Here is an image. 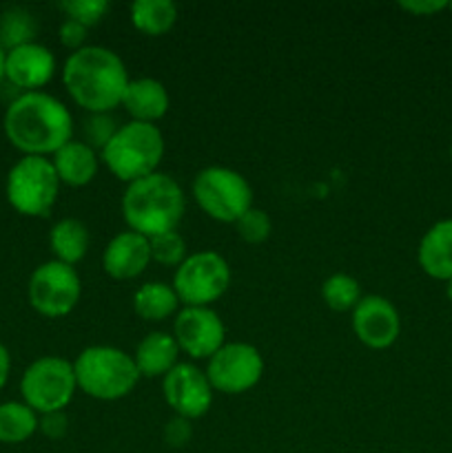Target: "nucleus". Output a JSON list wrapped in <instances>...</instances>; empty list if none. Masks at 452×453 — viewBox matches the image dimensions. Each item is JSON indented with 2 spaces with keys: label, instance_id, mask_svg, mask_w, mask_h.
I'll return each instance as SVG.
<instances>
[{
  "label": "nucleus",
  "instance_id": "f257e3e1",
  "mask_svg": "<svg viewBox=\"0 0 452 453\" xmlns=\"http://www.w3.org/2000/svg\"><path fill=\"white\" fill-rule=\"evenodd\" d=\"M7 140L25 155L47 157L74 137V118L58 97L43 91H27L4 113Z\"/></svg>",
  "mask_w": 452,
  "mask_h": 453
},
{
  "label": "nucleus",
  "instance_id": "f03ea898",
  "mask_svg": "<svg viewBox=\"0 0 452 453\" xmlns=\"http://www.w3.org/2000/svg\"><path fill=\"white\" fill-rule=\"evenodd\" d=\"M62 82L80 109L87 113H111L122 104L129 73L118 53L87 44L66 58Z\"/></svg>",
  "mask_w": 452,
  "mask_h": 453
},
{
  "label": "nucleus",
  "instance_id": "7ed1b4c3",
  "mask_svg": "<svg viewBox=\"0 0 452 453\" xmlns=\"http://www.w3.org/2000/svg\"><path fill=\"white\" fill-rule=\"evenodd\" d=\"M184 208L186 197L182 186L160 171L127 184L122 195V217L129 230L146 239L177 230Z\"/></svg>",
  "mask_w": 452,
  "mask_h": 453
},
{
  "label": "nucleus",
  "instance_id": "20e7f679",
  "mask_svg": "<svg viewBox=\"0 0 452 453\" xmlns=\"http://www.w3.org/2000/svg\"><path fill=\"white\" fill-rule=\"evenodd\" d=\"M74 372L80 392L96 401H120L129 396L140 380L131 354L113 345L84 348L74 361Z\"/></svg>",
  "mask_w": 452,
  "mask_h": 453
},
{
  "label": "nucleus",
  "instance_id": "39448f33",
  "mask_svg": "<svg viewBox=\"0 0 452 453\" xmlns=\"http://www.w3.org/2000/svg\"><path fill=\"white\" fill-rule=\"evenodd\" d=\"M100 155L111 175L131 184L151 173H158L164 157V135L155 124L131 119L127 124H120Z\"/></svg>",
  "mask_w": 452,
  "mask_h": 453
},
{
  "label": "nucleus",
  "instance_id": "423d86ee",
  "mask_svg": "<svg viewBox=\"0 0 452 453\" xmlns=\"http://www.w3.org/2000/svg\"><path fill=\"white\" fill-rule=\"evenodd\" d=\"M195 203L215 221L235 224L253 208V188L242 173L226 166H207L193 180Z\"/></svg>",
  "mask_w": 452,
  "mask_h": 453
},
{
  "label": "nucleus",
  "instance_id": "0eeeda50",
  "mask_svg": "<svg viewBox=\"0 0 452 453\" xmlns=\"http://www.w3.org/2000/svg\"><path fill=\"white\" fill-rule=\"evenodd\" d=\"M60 190L51 159L25 155L7 175V199L20 215L47 217Z\"/></svg>",
  "mask_w": 452,
  "mask_h": 453
},
{
  "label": "nucleus",
  "instance_id": "6e6552de",
  "mask_svg": "<svg viewBox=\"0 0 452 453\" xmlns=\"http://www.w3.org/2000/svg\"><path fill=\"white\" fill-rule=\"evenodd\" d=\"M25 405L35 414L65 411L78 392L74 363L60 357H43L31 363L20 380Z\"/></svg>",
  "mask_w": 452,
  "mask_h": 453
},
{
  "label": "nucleus",
  "instance_id": "1a4fd4ad",
  "mask_svg": "<svg viewBox=\"0 0 452 453\" xmlns=\"http://www.w3.org/2000/svg\"><path fill=\"white\" fill-rule=\"evenodd\" d=\"M230 286V265L220 252L199 250L186 257L175 268L173 290L182 305L211 308Z\"/></svg>",
  "mask_w": 452,
  "mask_h": 453
},
{
  "label": "nucleus",
  "instance_id": "9d476101",
  "mask_svg": "<svg viewBox=\"0 0 452 453\" xmlns=\"http://www.w3.org/2000/svg\"><path fill=\"white\" fill-rule=\"evenodd\" d=\"M82 296V281L74 265L47 261L29 279V303L38 314L58 319L69 314Z\"/></svg>",
  "mask_w": 452,
  "mask_h": 453
},
{
  "label": "nucleus",
  "instance_id": "9b49d317",
  "mask_svg": "<svg viewBox=\"0 0 452 453\" xmlns=\"http://www.w3.org/2000/svg\"><path fill=\"white\" fill-rule=\"evenodd\" d=\"M264 374V358L260 349L251 343L233 341L224 343L207 365V379L213 392L220 394H244L255 388Z\"/></svg>",
  "mask_w": 452,
  "mask_h": 453
},
{
  "label": "nucleus",
  "instance_id": "f8f14e48",
  "mask_svg": "<svg viewBox=\"0 0 452 453\" xmlns=\"http://www.w3.org/2000/svg\"><path fill=\"white\" fill-rule=\"evenodd\" d=\"M173 339L191 358H211L226 343V327L220 314L204 305H184L175 314Z\"/></svg>",
  "mask_w": 452,
  "mask_h": 453
},
{
  "label": "nucleus",
  "instance_id": "ddd939ff",
  "mask_svg": "<svg viewBox=\"0 0 452 453\" xmlns=\"http://www.w3.org/2000/svg\"><path fill=\"white\" fill-rule=\"evenodd\" d=\"M162 394L175 416L186 420L202 418L213 403V388L207 372L191 363H177L162 379Z\"/></svg>",
  "mask_w": 452,
  "mask_h": 453
},
{
  "label": "nucleus",
  "instance_id": "4468645a",
  "mask_svg": "<svg viewBox=\"0 0 452 453\" xmlns=\"http://www.w3.org/2000/svg\"><path fill=\"white\" fill-rule=\"evenodd\" d=\"M353 330L366 348L386 349L399 339L401 319L386 296L368 295L353 310Z\"/></svg>",
  "mask_w": 452,
  "mask_h": 453
},
{
  "label": "nucleus",
  "instance_id": "2eb2a0df",
  "mask_svg": "<svg viewBox=\"0 0 452 453\" xmlns=\"http://www.w3.org/2000/svg\"><path fill=\"white\" fill-rule=\"evenodd\" d=\"M56 73V58L44 44L29 42L7 51L4 78L18 88L38 91Z\"/></svg>",
  "mask_w": 452,
  "mask_h": 453
},
{
  "label": "nucleus",
  "instance_id": "dca6fc26",
  "mask_svg": "<svg viewBox=\"0 0 452 453\" xmlns=\"http://www.w3.org/2000/svg\"><path fill=\"white\" fill-rule=\"evenodd\" d=\"M151 264V243L133 230L118 233L105 248L102 268L115 281L140 277Z\"/></svg>",
  "mask_w": 452,
  "mask_h": 453
},
{
  "label": "nucleus",
  "instance_id": "f3484780",
  "mask_svg": "<svg viewBox=\"0 0 452 453\" xmlns=\"http://www.w3.org/2000/svg\"><path fill=\"white\" fill-rule=\"evenodd\" d=\"M168 91L160 80L155 78H137L129 80L122 96V106L133 122L155 124L168 113Z\"/></svg>",
  "mask_w": 452,
  "mask_h": 453
},
{
  "label": "nucleus",
  "instance_id": "a211bd4d",
  "mask_svg": "<svg viewBox=\"0 0 452 453\" xmlns=\"http://www.w3.org/2000/svg\"><path fill=\"white\" fill-rule=\"evenodd\" d=\"M51 164L60 184L80 188V186L91 184L93 177L97 175L100 157H97V150L84 144L82 140H71L53 153Z\"/></svg>",
  "mask_w": 452,
  "mask_h": 453
},
{
  "label": "nucleus",
  "instance_id": "6ab92c4d",
  "mask_svg": "<svg viewBox=\"0 0 452 453\" xmlns=\"http://www.w3.org/2000/svg\"><path fill=\"white\" fill-rule=\"evenodd\" d=\"M417 259L428 277L441 281L452 279V219L430 226L428 233L421 237Z\"/></svg>",
  "mask_w": 452,
  "mask_h": 453
},
{
  "label": "nucleus",
  "instance_id": "aec40b11",
  "mask_svg": "<svg viewBox=\"0 0 452 453\" xmlns=\"http://www.w3.org/2000/svg\"><path fill=\"white\" fill-rule=\"evenodd\" d=\"M177 357H180V348H177L173 334H168V332H149L137 343L133 361H136L140 376H146V379L162 376L164 379L177 365Z\"/></svg>",
  "mask_w": 452,
  "mask_h": 453
},
{
  "label": "nucleus",
  "instance_id": "412c9836",
  "mask_svg": "<svg viewBox=\"0 0 452 453\" xmlns=\"http://www.w3.org/2000/svg\"><path fill=\"white\" fill-rule=\"evenodd\" d=\"M49 246H51L56 261L66 265H74L84 259L89 250V228L84 221L75 217L60 219L49 233Z\"/></svg>",
  "mask_w": 452,
  "mask_h": 453
},
{
  "label": "nucleus",
  "instance_id": "4be33fe9",
  "mask_svg": "<svg viewBox=\"0 0 452 453\" xmlns=\"http://www.w3.org/2000/svg\"><path fill=\"white\" fill-rule=\"evenodd\" d=\"M177 299L173 286L162 281H149L140 286L133 295V310L144 321H164L177 312Z\"/></svg>",
  "mask_w": 452,
  "mask_h": 453
},
{
  "label": "nucleus",
  "instance_id": "5701e85b",
  "mask_svg": "<svg viewBox=\"0 0 452 453\" xmlns=\"http://www.w3.org/2000/svg\"><path fill=\"white\" fill-rule=\"evenodd\" d=\"M129 16L142 34L162 35L175 25L177 7L171 0H136L129 7Z\"/></svg>",
  "mask_w": 452,
  "mask_h": 453
},
{
  "label": "nucleus",
  "instance_id": "b1692460",
  "mask_svg": "<svg viewBox=\"0 0 452 453\" xmlns=\"http://www.w3.org/2000/svg\"><path fill=\"white\" fill-rule=\"evenodd\" d=\"M38 429V416L25 403H3L0 405V442L18 445L31 438Z\"/></svg>",
  "mask_w": 452,
  "mask_h": 453
},
{
  "label": "nucleus",
  "instance_id": "393cba45",
  "mask_svg": "<svg viewBox=\"0 0 452 453\" xmlns=\"http://www.w3.org/2000/svg\"><path fill=\"white\" fill-rule=\"evenodd\" d=\"M38 34V22L34 13L22 7H9L0 16V47H7L9 51L22 44L34 42Z\"/></svg>",
  "mask_w": 452,
  "mask_h": 453
},
{
  "label": "nucleus",
  "instance_id": "a878e982",
  "mask_svg": "<svg viewBox=\"0 0 452 453\" xmlns=\"http://www.w3.org/2000/svg\"><path fill=\"white\" fill-rule=\"evenodd\" d=\"M322 299L335 312H353L362 301V288L359 281L350 274L335 273L323 281Z\"/></svg>",
  "mask_w": 452,
  "mask_h": 453
},
{
  "label": "nucleus",
  "instance_id": "bb28decb",
  "mask_svg": "<svg viewBox=\"0 0 452 453\" xmlns=\"http://www.w3.org/2000/svg\"><path fill=\"white\" fill-rule=\"evenodd\" d=\"M151 261L164 265V268H177L186 259V242L177 230L151 237Z\"/></svg>",
  "mask_w": 452,
  "mask_h": 453
},
{
  "label": "nucleus",
  "instance_id": "cd10ccee",
  "mask_svg": "<svg viewBox=\"0 0 452 453\" xmlns=\"http://www.w3.org/2000/svg\"><path fill=\"white\" fill-rule=\"evenodd\" d=\"M118 128L120 124L113 118V113H87L82 122V142L91 146L93 150L102 153V149L109 144Z\"/></svg>",
  "mask_w": 452,
  "mask_h": 453
},
{
  "label": "nucleus",
  "instance_id": "c85d7f7f",
  "mask_svg": "<svg viewBox=\"0 0 452 453\" xmlns=\"http://www.w3.org/2000/svg\"><path fill=\"white\" fill-rule=\"evenodd\" d=\"M235 230H238L239 239L246 243H264L273 233V219L261 208H248L238 221H235Z\"/></svg>",
  "mask_w": 452,
  "mask_h": 453
},
{
  "label": "nucleus",
  "instance_id": "c756f323",
  "mask_svg": "<svg viewBox=\"0 0 452 453\" xmlns=\"http://www.w3.org/2000/svg\"><path fill=\"white\" fill-rule=\"evenodd\" d=\"M60 9L66 13V18L89 29L109 13L111 4L106 0H66V3H60Z\"/></svg>",
  "mask_w": 452,
  "mask_h": 453
},
{
  "label": "nucleus",
  "instance_id": "7c9ffc66",
  "mask_svg": "<svg viewBox=\"0 0 452 453\" xmlns=\"http://www.w3.org/2000/svg\"><path fill=\"white\" fill-rule=\"evenodd\" d=\"M164 442L173 449H180L193 436V427H191V420L180 418V416H173L167 425H164Z\"/></svg>",
  "mask_w": 452,
  "mask_h": 453
},
{
  "label": "nucleus",
  "instance_id": "2f4dec72",
  "mask_svg": "<svg viewBox=\"0 0 452 453\" xmlns=\"http://www.w3.org/2000/svg\"><path fill=\"white\" fill-rule=\"evenodd\" d=\"M87 31L89 29L84 25L71 20V18H65L60 25V42L65 44V47L78 51V49L87 47Z\"/></svg>",
  "mask_w": 452,
  "mask_h": 453
},
{
  "label": "nucleus",
  "instance_id": "473e14b6",
  "mask_svg": "<svg viewBox=\"0 0 452 453\" xmlns=\"http://www.w3.org/2000/svg\"><path fill=\"white\" fill-rule=\"evenodd\" d=\"M38 429L51 441H60L69 429V420L65 411H51V414H43V418L38 420Z\"/></svg>",
  "mask_w": 452,
  "mask_h": 453
},
{
  "label": "nucleus",
  "instance_id": "72a5a7b5",
  "mask_svg": "<svg viewBox=\"0 0 452 453\" xmlns=\"http://www.w3.org/2000/svg\"><path fill=\"white\" fill-rule=\"evenodd\" d=\"M399 7L403 12L415 13V16H430V13H437L441 9H446L448 3H443V0H412V3H399Z\"/></svg>",
  "mask_w": 452,
  "mask_h": 453
},
{
  "label": "nucleus",
  "instance_id": "f704fd0d",
  "mask_svg": "<svg viewBox=\"0 0 452 453\" xmlns=\"http://www.w3.org/2000/svg\"><path fill=\"white\" fill-rule=\"evenodd\" d=\"M9 370H12V358H9L7 348L0 343V389H3L4 383H7Z\"/></svg>",
  "mask_w": 452,
  "mask_h": 453
},
{
  "label": "nucleus",
  "instance_id": "c9c22d12",
  "mask_svg": "<svg viewBox=\"0 0 452 453\" xmlns=\"http://www.w3.org/2000/svg\"><path fill=\"white\" fill-rule=\"evenodd\" d=\"M4 58H7V51L0 47V80L4 78Z\"/></svg>",
  "mask_w": 452,
  "mask_h": 453
},
{
  "label": "nucleus",
  "instance_id": "e433bc0d",
  "mask_svg": "<svg viewBox=\"0 0 452 453\" xmlns=\"http://www.w3.org/2000/svg\"><path fill=\"white\" fill-rule=\"evenodd\" d=\"M446 292H448V299L452 301V279H448V286H446Z\"/></svg>",
  "mask_w": 452,
  "mask_h": 453
},
{
  "label": "nucleus",
  "instance_id": "4c0bfd02",
  "mask_svg": "<svg viewBox=\"0 0 452 453\" xmlns=\"http://www.w3.org/2000/svg\"><path fill=\"white\" fill-rule=\"evenodd\" d=\"M448 9H452V3H448Z\"/></svg>",
  "mask_w": 452,
  "mask_h": 453
},
{
  "label": "nucleus",
  "instance_id": "58836bf2",
  "mask_svg": "<svg viewBox=\"0 0 452 453\" xmlns=\"http://www.w3.org/2000/svg\"><path fill=\"white\" fill-rule=\"evenodd\" d=\"M450 157H452V144H450Z\"/></svg>",
  "mask_w": 452,
  "mask_h": 453
}]
</instances>
